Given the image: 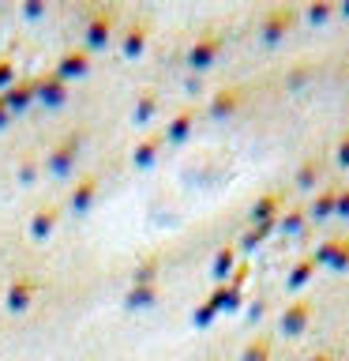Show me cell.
Segmentation results:
<instances>
[{
	"instance_id": "6da1fadb",
	"label": "cell",
	"mask_w": 349,
	"mask_h": 361,
	"mask_svg": "<svg viewBox=\"0 0 349 361\" xmlns=\"http://www.w3.org/2000/svg\"><path fill=\"white\" fill-rule=\"evenodd\" d=\"M308 316H312V305L308 301H297V305H289L286 316H281V331L286 335H297L304 324H308Z\"/></svg>"
},
{
	"instance_id": "3957f363",
	"label": "cell",
	"mask_w": 349,
	"mask_h": 361,
	"mask_svg": "<svg viewBox=\"0 0 349 361\" xmlns=\"http://www.w3.org/2000/svg\"><path fill=\"white\" fill-rule=\"evenodd\" d=\"M214 49H218V42H203L196 53H191V64H207V53L214 56Z\"/></svg>"
},
{
	"instance_id": "7a4b0ae2",
	"label": "cell",
	"mask_w": 349,
	"mask_h": 361,
	"mask_svg": "<svg viewBox=\"0 0 349 361\" xmlns=\"http://www.w3.org/2000/svg\"><path fill=\"white\" fill-rule=\"evenodd\" d=\"M241 361H270V338H267V335L252 338V343H248V350H244V357H241Z\"/></svg>"
},
{
	"instance_id": "277c9868",
	"label": "cell",
	"mask_w": 349,
	"mask_h": 361,
	"mask_svg": "<svg viewBox=\"0 0 349 361\" xmlns=\"http://www.w3.org/2000/svg\"><path fill=\"white\" fill-rule=\"evenodd\" d=\"M312 361H334L331 354H319V357H312Z\"/></svg>"
}]
</instances>
